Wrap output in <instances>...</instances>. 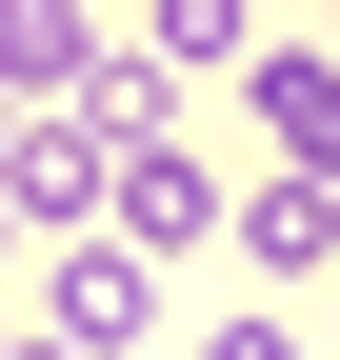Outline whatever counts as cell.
I'll return each instance as SVG.
<instances>
[{"label": "cell", "mask_w": 340, "mask_h": 360, "mask_svg": "<svg viewBox=\"0 0 340 360\" xmlns=\"http://www.w3.org/2000/svg\"><path fill=\"white\" fill-rule=\"evenodd\" d=\"M0 200H20L40 240H100V200H120V141H100L80 101H40L20 141H0Z\"/></svg>", "instance_id": "obj_1"}, {"label": "cell", "mask_w": 340, "mask_h": 360, "mask_svg": "<svg viewBox=\"0 0 340 360\" xmlns=\"http://www.w3.org/2000/svg\"><path fill=\"white\" fill-rule=\"evenodd\" d=\"M40 340H80V360L160 340V260L140 240H40Z\"/></svg>", "instance_id": "obj_2"}, {"label": "cell", "mask_w": 340, "mask_h": 360, "mask_svg": "<svg viewBox=\"0 0 340 360\" xmlns=\"http://www.w3.org/2000/svg\"><path fill=\"white\" fill-rule=\"evenodd\" d=\"M100 240H140V260H181V240H221V180H200V141H140V160H120V200H100Z\"/></svg>", "instance_id": "obj_3"}, {"label": "cell", "mask_w": 340, "mask_h": 360, "mask_svg": "<svg viewBox=\"0 0 340 360\" xmlns=\"http://www.w3.org/2000/svg\"><path fill=\"white\" fill-rule=\"evenodd\" d=\"M221 240L261 260V281H340V180H301V160H280L261 200H221Z\"/></svg>", "instance_id": "obj_4"}, {"label": "cell", "mask_w": 340, "mask_h": 360, "mask_svg": "<svg viewBox=\"0 0 340 360\" xmlns=\"http://www.w3.org/2000/svg\"><path fill=\"white\" fill-rule=\"evenodd\" d=\"M120 40H100V0H0V101H80Z\"/></svg>", "instance_id": "obj_5"}, {"label": "cell", "mask_w": 340, "mask_h": 360, "mask_svg": "<svg viewBox=\"0 0 340 360\" xmlns=\"http://www.w3.org/2000/svg\"><path fill=\"white\" fill-rule=\"evenodd\" d=\"M240 101L280 120V160H301V180H340V40H280V60H240Z\"/></svg>", "instance_id": "obj_6"}, {"label": "cell", "mask_w": 340, "mask_h": 360, "mask_svg": "<svg viewBox=\"0 0 340 360\" xmlns=\"http://www.w3.org/2000/svg\"><path fill=\"white\" fill-rule=\"evenodd\" d=\"M240 40H261V20H240V0H140V60H181V80H221Z\"/></svg>", "instance_id": "obj_7"}, {"label": "cell", "mask_w": 340, "mask_h": 360, "mask_svg": "<svg viewBox=\"0 0 340 360\" xmlns=\"http://www.w3.org/2000/svg\"><path fill=\"white\" fill-rule=\"evenodd\" d=\"M200 360H301V321H280V300H221V321H200Z\"/></svg>", "instance_id": "obj_8"}, {"label": "cell", "mask_w": 340, "mask_h": 360, "mask_svg": "<svg viewBox=\"0 0 340 360\" xmlns=\"http://www.w3.org/2000/svg\"><path fill=\"white\" fill-rule=\"evenodd\" d=\"M20 360H80V340H40V321H20Z\"/></svg>", "instance_id": "obj_9"}, {"label": "cell", "mask_w": 340, "mask_h": 360, "mask_svg": "<svg viewBox=\"0 0 340 360\" xmlns=\"http://www.w3.org/2000/svg\"><path fill=\"white\" fill-rule=\"evenodd\" d=\"M0 260H20V200H0Z\"/></svg>", "instance_id": "obj_10"}, {"label": "cell", "mask_w": 340, "mask_h": 360, "mask_svg": "<svg viewBox=\"0 0 340 360\" xmlns=\"http://www.w3.org/2000/svg\"><path fill=\"white\" fill-rule=\"evenodd\" d=\"M20 120H40V101H0V141H20Z\"/></svg>", "instance_id": "obj_11"}, {"label": "cell", "mask_w": 340, "mask_h": 360, "mask_svg": "<svg viewBox=\"0 0 340 360\" xmlns=\"http://www.w3.org/2000/svg\"><path fill=\"white\" fill-rule=\"evenodd\" d=\"M100 20H140V0H100Z\"/></svg>", "instance_id": "obj_12"}, {"label": "cell", "mask_w": 340, "mask_h": 360, "mask_svg": "<svg viewBox=\"0 0 340 360\" xmlns=\"http://www.w3.org/2000/svg\"><path fill=\"white\" fill-rule=\"evenodd\" d=\"M0 360H20V321H0Z\"/></svg>", "instance_id": "obj_13"}]
</instances>
